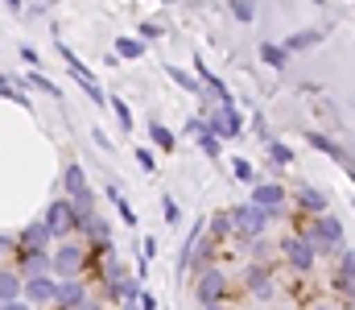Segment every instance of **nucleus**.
Segmentation results:
<instances>
[{
	"label": "nucleus",
	"mask_w": 355,
	"mask_h": 310,
	"mask_svg": "<svg viewBox=\"0 0 355 310\" xmlns=\"http://www.w3.org/2000/svg\"><path fill=\"white\" fill-rule=\"evenodd\" d=\"M339 257V252H335ZM331 286H335V294L343 298V302H352L355 298V252L343 244V257H339V265H335V277H331Z\"/></svg>",
	"instance_id": "4468645a"
},
{
	"label": "nucleus",
	"mask_w": 355,
	"mask_h": 310,
	"mask_svg": "<svg viewBox=\"0 0 355 310\" xmlns=\"http://www.w3.org/2000/svg\"><path fill=\"white\" fill-rule=\"evenodd\" d=\"M162 219H166L170 227H178V223H182V207H178L174 195H166V199H162Z\"/></svg>",
	"instance_id": "c9c22d12"
},
{
	"label": "nucleus",
	"mask_w": 355,
	"mask_h": 310,
	"mask_svg": "<svg viewBox=\"0 0 355 310\" xmlns=\"http://www.w3.org/2000/svg\"><path fill=\"white\" fill-rule=\"evenodd\" d=\"M0 307L25 310V298H21V273H17L8 261H0Z\"/></svg>",
	"instance_id": "2eb2a0df"
},
{
	"label": "nucleus",
	"mask_w": 355,
	"mask_h": 310,
	"mask_svg": "<svg viewBox=\"0 0 355 310\" xmlns=\"http://www.w3.org/2000/svg\"><path fill=\"white\" fill-rule=\"evenodd\" d=\"M306 219V240H310V248L318 252V257H335L343 244H347V232H343V223L331 215V211H318V215H302Z\"/></svg>",
	"instance_id": "f257e3e1"
},
{
	"label": "nucleus",
	"mask_w": 355,
	"mask_h": 310,
	"mask_svg": "<svg viewBox=\"0 0 355 310\" xmlns=\"http://www.w3.org/2000/svg\"><path fill=\"white\" fill-rule=\"evenodd\" d=\"M17 87H33V92H42V96H50V100L62 103V87L54 83V79H46V71L42 67H29V71H21V75H8Z\"/></svg>",
	"instance_id": "dca6fc26"
},
{
	"label": "nucleus",
	"mask_w": 355,
	"mask_h": 310,
	"mask_svg": "<svg viewBox=\"0 0 355 310\" xmlns=\"http://www.w3.org/2000/svg\"><path fill=\"white\" fill-rule=\"evenodd\" d=\"M252 203L261 207L268 219H281V215H285V203H289L281 178H272V182H252Z\"/></svg>",
	"instance_id": "6e6552de"
},
{
	"label": "nucleus",
	"mask_w": 355,
	"mask_h": 310,
	"mask_svg": "<svg viewBox=\"0 0 355 310\" xmlns=\"http://www.w3.org/2000/svg\"><path fill=\"white\" fill-rule=\"evenodd\" d=\"M244 290H248L257 302H272V294H277V277H272V265H261V261H252V265L244 269Z\"/></svg>",
	"instance_id": "9d476101"
},
{
	"label": "nucleus",
	"mask_w": 355,
	"mask_h": 310,
	"mask_svg": "<svg viewBox=\"0 0 355 310\" xmlns=\"http://www.w3.org/2000/svg\"><path fill=\"white\" fill-rule=\"evenodd\" d=\"M87 269V244L75 236H62V244L50 252V273L54 277H75V273H83Z\"/></svg>",
	"instance_id": "20e7f679"
},
{
	"label": "nucleus",
	"mask_w": 355,
	"mask_h": 310,
	"mask_svg": "<svg viewBox=\"0 0 355 310\" xmlns=\"http://www.w3.org/2000/svg\"><path fill=\"white\" fill-rule=\"evenodd\" d=\"M91 141H95V145H99V149H107V153H112V149H116V145H112V141H107V132H103V128H91Z\"/></svg>",
	"instance_id": "ea45409f"
},
{
	"label": "nucleus",
	"mask_w": 355,
	"mask_h": 310,
	"mask_svg": "<svg viewBox=\"0 0 355 310\" xmlns=\"http://www.w3.org/2000/svg\"><path fill=\"white\" fill-rule=\"evenodd\" d=\"M0 261H8V257H4V252H0Z\"/></svg>",
	"instance_id": "de8ad7c7"
},
{
	"label": "nucleus",
	"mask_w": 355,
	"mask_h": 310,
	"mask_svg": "<svg viewBox=\"0 0 355 310\" xmlns=\"http://www.w3.org/2000/svg\"><path fill=\"white\" fill-rule=\"evenodd\" d=\"M132 277H141V282L149 277V257H137V269H132Z\"/></svg>",
	"instance_id": "37998d69"
},
{
	"label": "nucleus",
	"mask_w": 355,
	"mask_h": 310,
	"mask_svg": "<svg viewBox=\"0 0 355 310\" xmlns=\"http://www.w3.org/2000/svg\"><path fill=\"white\" fill-rule=\"evenodd\" d=\"M227 8H232V17H236L240 25H252V21H257V4H252V0H227Z\"/></svg>",
	"instance_id": "473e14b6"
},
{
	"label": "nucleus",
	"mask_w": 355,
	"mask_h": 310,
	"mask_svg": "<svg viewBox=\"0 0 355 310\" xmlns=\"http://www.w3.org/2000/svg\"><path fill=\"white\" fill-rule=\"evenodd\" d=\"M252 128H257V137H261V141H265V137H272V132H268V124H265V116H261V112H257V120H252Z\"/></svg>",
	"instance_id": "a18cd8bd"
},
{
	"label": "nucleus",
	"mask_w": 355,
	"mask_h": 310,
	"mask_svg": "<svg viewBox=\"0 0 355 310\" xmlns=\"http://www.w3.org/2000/svg\"><path fill=\"white\" fill-rule=\"evenodd\" d=\"M62 187H67V195L83 191V187H87V170H83L79 162H67V170H62Z\"/></svg>",
	"instance_id": "2f4dec72"
},
{
	"label": "nucleus",
	"mask_w": 355,
	"mask_h": 310,
	"mask_svg": "<svg viewBox=\"0 0 355 310\" xmlns=\"http://www.w3.org/2000/svg\"><path fill=\"white\" fill-rule=\"evenodd\" d=\"M42 223L50 227V236H54V240H62V236H75V207H71V199H54V203L46 207Z\"/></svg>",
	"instance_id": "f8f14e48"
},
{
	"label": "nucleus",
	"mask_w": 355,
	"mask_h": 310,
	"mask_svg": "<svg viewBox=\"0 0 355 310\" xmlns=\"http://www.w3.org/2000/svg\"><path fill=\"white\" fill-rule=\"evenodd\" d=\"M281 257L289 261V269L293 273H302V277H310L314 273V265H318V252L310 248V240L306 236H297V232H289V236H281Z\"/></svg>",
	"instance_id": "423d86ee"
},
{
	"label": "nucleus",
	"mask_w": 355,
	"mask_h": 310,
	"mask_svg": "<svg viewBox=\"0 0 355 310\" xmlns=\"http://www.w3.org/2000/svg\"><path fill=\"white\" fill-rule=\"evenodd\" d=\"M194 137H198V149H202V153H207L211 162H219V157H223V141H219V137H215V132H211L207 124H202V128H198Z\"/></svg>",
	"instance_id": "7c9ffc66"
},
{
	"label": "nucleus",
	"mask_w": 355,
	"mask_h": 310,
	"mask_svg": "<svg viewBox=\"0 0 355 310\" xmlns=\"http://www.w3.org/2000/svg\"><path fill=\"white\" fill-rule=\"evenodd\" d=\"M162 33H166L162 21H141V25H137V37H141V42H157Z\"/></svg>",
	"instance_id": "e433bc0d"
},
{
	"label": "nucleus",
	"mask_w": 355,
	"mask_h": 310,
	"mask_svg": "<svg viewBox=\"0 0 355 310\" xmlns=\"http://www.w3.org/2000/svg\"><path fill=\"white\" fill-rule=\"evenodd\" d=\"M232 178H236V182H248V187H252V182H257V170H252V162L236 157V162H232Z\"/></svg>",
	"instance_id": "72a5a7b5"
},
{
	"label": "nucleus",
	"mask_w": 355,
	"mask_h": 310,
	"mask_svg": "<svg viewBox=\"0 0 355 310\" xmlns=\"http://www.w3.org/2000/svg\"><path fill=\"white\" fill-rule=\"evenodd\" d=\"M244 248H252V261H261V265H268V261H272V244H268L265 236H257V240H248Z\"/></svg>",
	"instance_id": "f704fd0d"
},
{
	"label": "nucleus",
	"mask_w": 355,
	"mask_h": 310,
	"mask_svg": "<svg viewBox=\"0 0 355 310\" xmlns=\"http://www.w3.org/2000/svg\"><path fill=\"white\" fill-rule=\"evenodd\" d=\"M58 54L67 58V71H71V75H75V83H79V87L87 92V100L95 103V107H107V96H103V87H99V79H95V75H91L87 67H83V62L75 58V50H71L67 42H58Z\"/></svg>",
	"instance_id": "0eeeda50"
},
{
	"label": "nucleus",
	"mask_w": 355,
	"mask_h": 310,
	"mask_svg": "<svg viewBox=\"0 0 355 310\" xmlns=\"http://www.w3.org/2000/svg\"><path fill=\"white\" fill-rule=\"evenodd\" d=\"M50 227L42 223V219H33L29 227H21V236H17V252H33V248H50Z\"/></svg>",
	"instance_id": "f3484780"
},
{
	"label": "nucleus",
	"mask_w": 355,
	"mask_h": 310,
	"mask_svg": "<svg viewBox=\"0 0 355 310\" xmlns=\"http://www.w3.org/2000/svg\"><path fill=\"white\" fill-rule=\"evenodd\" d=\"M261 145H265V153H268V162H272V166H293V149H289L285 141H277V137H265Z\"/></svg>",
	"instance_id": "cd10ccee"
},
{
	"label": "nucleus",
	"mask_w": 355,
	"mask_h": 310,
	"mask_svg": "<svg viewBox=\"0 0 355 310\" xmlns=\"http://www.w3.org/2000/svg\"><path fill=\"white\" fill-rule=\"evenodd\" d=\"M17 257V273L21 277H37V273H50V252L46 248H33V252H12Z\"/></svg>",
	"instance_id": "a211bd4d"
},
{
	"label": "nucleus",
	"mask_w": 355,
	"mask_h": 310,
	"mask_svg": "<svg viewBox=\"0 0 355 310\" xmlns=\"http://www.w3.org/2000/svg\"><path fill=\"white\" fill-rule=\"evenodd\" d=\"M103 191H107V203L116 207V215H120V219H124V223H128V227H137V223H141V219H137V211H132V203H128V199H124V191H120V187H116V182H107V187H103Z\"/></svg>",
	"instance_id": "4be33fe9"
},
{
	"label": "nucleus",
	"mask_w": 355,
	"mask_h": 310,
	"mask_svg": "<svg viewBox=\"0 0 355 310\" xmlns=\"http://www.w3.org/2000/svg\"><path fill=\"white\" fill-rule=\"evenodd\" d=\"M58 294V277L54 273H37V277H21V298L33 307H54Z\"/></svg>",
	"instance_id": "9b49d317"
},
{
	"label": "nucleus",
	"mask_w": 355,
	"mask_h": 310,
	"mask_svg": "<svg viewBox=\"0 0 355 310\" xmlns=\"http://www.w3.org/2000/svg\"><path fill=\"white\" fill-rule=\"evenodd\" d=\"M112 54H116L120 62H137V58H145V42H141V37H116Z\"/></svg>",
	"instance_id": "b1692460"
},
{
	"label": "nucleus",
	"mask_w": 355,
	"mask_h": 310,
	"mask_svg": "<svg viewBox=\"0 0 355 310\" xmlns=\"http://www.w3.org/2000/svg\"><path fill=\"white\" fill-rule=\"evenodd\" d=\"M107 107H112V116H116V124H120V132L128 137V132L137 128V120H132V107H128V103L120 100V96H112V100H107Z\"/></svg>",
	"instance_id": "c756f323"
},
{
	"label": "nucleus",
	"mask_w": 355,
	"mask_h": 310,
	"mask_svg": "<svg viewBox=\"0 0 355 310\" xmlns=\"http://www.w3.org/2000/svg\"><path fill=\"white\" fill-rule=\"evenodd\" d=\"M137 307H141V310H153V307H157V298H153L149 290H137Z\"/></svg>",
	"instance_id": "a19ab883"
},
{
	"label": "nucleus",
	"mask_w": 355,
	"mask_h": 310,
	"mask_svg": "<svg viewBox=\"0 0 355 310\" xmlns=\"http://www.w3.org/2000/svg\"><path fill=\"white\" fill-rule=\"evenodd\" d=\"M67 199H71V207H75V223H79V219H87L91 211H99V207H95V191H91V187L75 191V195H67Z\"/></svg>",
	"instance_id": "c85d7f7f"
},
{
	"label": "nucleus",
	"mask_w": 355,
	"mask_h": 310,
	"mask_svg": "<svg viewBox=\"0 0 355 310\" xmlns=\"http://www.w3.org/2000/svg\"><path fill=\"white\" fill-rule=\"evenodd\" d=\"M0 252L12 257V252H17V236H0Z\"/></svg>",
	"instance_id": "c03bdc74"
},
{
	"label": "nucleus",
	"mask_w": 355,
	"mask_h": 310,
	"mask_svg": "<svg viewBox=\"0 0 355 310\" xmlns=\"http://www.w3.org/2000/svg\"><path fill=\"white\" fill-rule=\"evenodd\" d=\"M194 273H198V277H194V302H198V307H219V302L227 298V273H223L215 261L198 265Z\"/></svg>",
	"instance_id": "f03ea898"
},
{
	"label": "nucleus",
	"mask_w": 355,
	"mask_h": 310,
	"mask_svg": "<svg viewBox=\"0 0 355 310\" xmlns=\"http://www.w3.org/2000/svg\"><path fill=\"white\" fill-rule=\"evenodd\" d=\"M293 203H297V211H302V215H318V211H331V199H327L318 187H297Z\"/></svg>",
	"instance_id": "6ab92c4d"
},
{
	"label": "nucleus",
	"mask_w": 355,
	"mask_h": 310,
	"mask_svg": "<svg viewBox=\"0 0 355 310\" xmlns=\"http://www.w3.org/2000/svg\"><path fill=\"white\" fill-rule=\"evenodd\" d=\"M0 100H12L17 107H25V112H33V100H29V92L25 87H17L8 75H0Z\"/></svg>",
	"instance_id": "393cba45"
},
{
	"label": "nucleus",
	"mask_w": 355,
	"mask_h": 310,
	"mask_svg": "<svg viewBox=\"0 0 355 310\" xmlns=\"http://www.w3.org/2000/svg\"><path fill=\"white\" fill-rule=\"evenodd\" d=\"M202 232H207L211 244H227V240H232V219H227V211H215L211 219H202Z\"/></svg>",
	"instance_id": "412c9836"
},
{
	"label": "nucleus",
	"mask_w": 355,
	"mask_h": 310,
	"mask_svg": "<svg viewBox=\"0 0 355 310\" xmlns=\"http://www.w3.org/2000/svg\"><path fill=\"white\" fill-rule=\"evenodd\" d=\"M202 124H207V120H202V116H190V120H186V124H182V132H186V137H194V132H198V128H202Z\"/></svg>",
	"instance_id": "79ce46f5"
},
{
	"label": "nucleus",
	"mask_w": 355,
	"mask_h": 310,
	"mask_svg": "<svg viewBox=\"0 0 355 310\" xmlns=\"http://www.w3.org/2000/svg\"><path fill=\"white\" fill-rule=\"evenodd\" d=\"M322 37H327V29H297V33H289L281 46H285L289 54H306V50L322 46Z\"/></svg>",
	"instance_id": "aec40b11"
},
{
	"label": "nucleus",
	"mask_w": 355,
	"mask_h": 310,
	"mask_svg": "<svg viewBox=\"0 0 355 310\" xmlns=\"http://www.w3.org/2000/svg\"><path fill=\"white\" fill-rule=\"evenodd\" d=\"M54 307H67V310H75V307H91V290H87V282L75 273V277H58V294H54Z\"/></svg>",
	"instance_id": "ddd939ff"
},
{
	"label": "nucleus",
	"mask_w": 355,
	"mask_h": 310,
	"mask_svg": "<svg viewBox=\"0 0 355 310\" xmlns=\"http://www.w3.org/2000/svg\"><path fill=\"white\" fill-rule=\"evenodd\" d=\"M166 75H170V83H178L182 92H190V96H198L202 92V83L194 79V71H182V67H174V62H166Z\"/></svg>",
	"instance_id": "bb28decb"
},
{
	"label": "nucleus",
	"mask_w": 355,
	"mask_h": 310,
	"mask_svg": "<svg viewBox=\"0 0 355 310\" xmlns=\"http://www.w3.org/2000/svg\"><path fill=\"white\" fill-rule=\"evenodd\" d=\"M149 141H153V145H157V149H162V153H174V145H178L174 128H170V124H162V120H157V116H153V120H149Z\"/></svg>",
	"instance_id": "5701e85b"
},
{
	"label": "nucleus",
	"mask_w": 355,
	"mask_h": 310,
	"mask_svg": "<svg viewBox=\"0 0 355 310\" xmlns=\"http://www.w3.org/2000/svg\"><path fill=\"white\" fill-rule=\"evenodd\" d=\"M141 257H149V261L157 257V240H153V236H145V252H141Z\"/></svg>",
	"instance_id": "49530a36"
},
{
	"label": "nucleus",
	"mask_w": 355,
	"mask_h": 310,
	"mask_svg": "<svg viewBox=\"0 0 355 310\" xmlns=\"http://www.w3.org/2000/svg\"><path fill=\"white\" fill-rule=\"evenodd\" d=\"M227 219H232V240H240V244H248V240H257V236L268 232V215L252 203V199L240 203V207H232Z\"/></svg>",
	"instance_id": "7ed1b4c3"
},
{
	"label": "nucleus",
	"mask_w": 355,
	"mask_h": 310,
	"mask_svg": "<svg viewBox=\"0 0 355 310\" xmlns=\"http://www.w3.org/2000/svg\"><path fill=\"white\" fill-rule=\"evenodd\" d=\"M306 145H310V149H318V153H327L331 162H339V170H343V174H355L352 149H347L343 141H335V137H327V132H314V128H306Z\"/></svg>",
	"instance_id": "1a4fd4ad"
},
{
	"label": "nucleus",
	"mask_w": 355,
	"mask_h": 310,
	"mask_svg": "<svg viewBox=\"0 0 355 310\" xmlns=\"http://www.w3.org/2000/svg\"><path fill=\"white\" fill-rule=\"evenodd\" d=\"M21 58H25V67H42V54L33 46H21Z\"/></svg>",
	"instance_id": "58836bf2"
},
{
	"label": "nucleus",
	"mask_w": 355,
	"mask_h": 310,
	"mask_svg": "<svg viewBox=\"0 0 355 310\" xmlns=\"http://www.w3.org/2000/svg\"><path fill=\"white\" fill-rule=\"evenodd\" d=\"M261 62L272 67V71H285V67H289V50L277 46V42H261Z\"/></svg>",
	"instance_id": "a878e982"
},
{
	"label": "nucleus",
	"mask_w": 355,
	"mask_h": 310,
	"mask_svg": "<svg viewBox=\"0 0 355 310\" xmlns=\"http://www.w3.org/2000/svg\"><path fill=\"white\" fill-rule=\"evenodd\" d=\"M202 120H207V128H211L219 141H236V137H244V116H240L236 103H211V107L202 112Z\"/></svg>",
	"instance_id": "39448f33"
},
{
	"label": "nucleus",
	"mask_w": 355,
	"mask_h": 310,
	"mask_svg": "<svg viewBox=\"0 0 355 310\" xmlns=\"http://www.w3.org/2000/svg\"><path fill=\"white\" fill-rule=\"evenodd\" d=\"M137 166H141L145 174H157V153L145 149V145H137Z\"/></svg>",
	"instance_id": "4c0bfd02"
}]
</instances>
